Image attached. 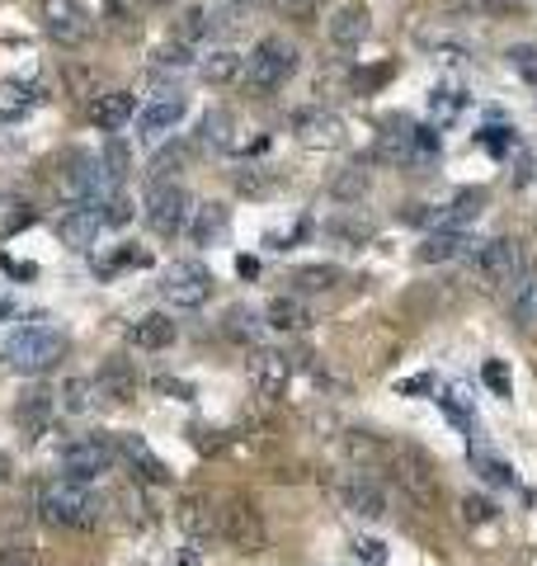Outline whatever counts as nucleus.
Segmentation results:
<instances>
[{
	"instance_id": "1",
	"label": "nucleus",
	"mask_w": 537,
	"mask_h": 566,
	"mask_svg": "<svg viewBox=\"0 0 537 566\" xmlns=\"http://www.w3.org/2000/svg\"><path fill=\"white\" fill-rule=\"evenodd\" d=\"M39 515L57 528H90L99 520V501L95 491L81 482H66V476H52L39 486Z\"/></svg>"
},
{
	"instance_id": "2",
	"label": "nucleus",
	"mask_w": 537,
	"mask_h": 566,
	"mask_svg": "<svg viewBox=\"0 0 537 566\" xmlns=\"http://www.w3.org/2000/svg\"><path fill=\"white\" fill-rule=\"evenodd\" d=\"M297 71V48L288 39H278V33H268V39L255 43V52L245 57V91L250 95H278L283 85L293 81Z\"/></svg>"
},
{
	"instance_id": "3",
	"label": "nucleus",
	"mask_w": 537,
	"mask_h": 566,
	"mask_svg": "<svg viewBox=\"0 0 537 566\" xmlns=\"http://www.w3.org/2000/svg\"><path fill=\"white\" fill-rule=\"evenodd\" d=\"M528 274V251H524V241H514V237H495L486 241L476 251V283L486 293H499V289H518Z\"/></svg>"
},
{
	"instance_id": "4",
	"label": "nucleus",
	"mask_w": 537,
	"mask_h": 566,
	"mask_svg": "<svg viewBox=\"0 0 537 566\" xmlns=\"http://www.w3.org/2000/svg\"><path fill=\"white\" fill-rule=\"evenodd\" d=\"M62 354H66V335L52 326H24V331H14L6 345V359L20 368V374H48Z\"/></svg>"
},
{
	"instance_id": "5",
	"label": "nucleus",
	"mask_w": 537,
	"mask_h": 566,
	"mask_svg": "<svg viewBox=\"0 0 537 566\" xmlns=\"http://www.w3.org/2000/svg\"><path fill=\"white\" fill-rule=\"evenodd\" d=\"M114 458H118V444L114 439H104V434H81V439H71V444L62 449V476L66 482H99L104 472L114 468Z\"/></svg>"
},
{
	"instance_id": "6",
	"label": "nucleus",
	"mask_w": 537,
	"mask_h": 566,
	"mask_svg": "<svg viewBox=\"0 0 537 566\" xmlns=\"http://www.w3.org/2000/svg\"><path fill=\"white\" fill-rule=\"evenodd\" d=\"M218 534L236 547V553H260V547L268 543V528H264V515L260 505L250 501V495H231V501L222 505L218 515Z\"/></svg>"
},
{
	"instance_id": "7",
	"label": "nucleus",
	"mask_w": 537,
	"mask_h": 566,
	"mask_svg": "<svg viewBox=\"0 0 537 566\" xmlns=\"http://www.w3.org/2000/svg\"><path fill=\"white\" fill-rule=\"evenodd\" d=\"M39 20L48 39L62 48H85L95 39V20H90V10L81 0H39Z\"/></svg>"
},
{
	"instance_id": "8",
	"label": "nucleus",
	"mask_w": 537,
	"mask_h": 566,
	"mask_svg": "<svg viewBox=\"0 0 537 566\" xmlns=\"http://www.w3.org/2000/svg\"><path fill=\"white\" fill-rule=\"evenodd\" d=\"M391 476H397V486L415 501L420 510H439V495H443V486H439V472H434V463L420 453V449H397V463H391Z\"/></svg>"
},
{
	"instance_id": "9",
	"label": "nucleus",
	"mask_w": 537,
	"mask_h": 566,
	"mask_svg": "<svg viewBox=\"0 0 537 566\" xmlns=\"http://www.w3.org/2000/svg\"><path fill=\"white\" fill-rule=\"evenodd\" d=\"M189 189L179 180H166V185H147V227L156 237H179L189 222Z\"/></svg>"
},
{
	"instance_id": "10",
	"label": "nucleus",
	"mask_w": 537,
	"mask_h": 566,
	"mask_svg": "<svg viewBox=\"0 0 537 566\" xmlns=\"http://www.w3.org/2000/svg\"><path fill=\"white\" fill-rule=\"evenodd\" d=\"M288 128L293 137L302 142V147H312V151H335V147H345V118H339L335 109H326V104H307V109H297L288 118Z\"/></svg>"
},
{
	"instance_id": "11",
	"label": "nucleus",
	"mask_w": 537,
	"mask_h": 566,
	"mask_svg": "<svg viewBox=\"0 0 537 566\" xmlns=\"http://www.w3.org/2000/svg\"><path fill=\"white\" fill-rule=\"evenodd\" d=\"M160 293H166V303L193 312V307H203L212 297V274L203 270L199 260H175L166 270V279H160Z\"/></svg>"
},
{
	"instance_id": "12",
	"label": "nucleus",
	"mask_w": 537,
	"mask_h": 566,
	"mask_svg": "<svg viewBox=\"0 0 537 566\" xmlns=\"http://www.w3.org/2000/svg\"><path fill=\"white\" fill-rule=\"evenodd\" d=\"M339 449H345L349 468L364 472V476L391 472V463H397V449H391L382 434H368V430H345V434H339Z\"/></svg>"
},
{
	"instance_id": "13",
	"label": "nucleus",
	"mask_w": 537,
	"mask_h": 566,
	"mask_svg": "<svg viewBox=\"0 0 537 566\" xmlns=\"http://www.w3.org/2000/svg\"><path fill=\"white\" fill-rule=\"evenodd\" d=\"M250 382H255V392H260L264 401L288 397V382H293V364H288V354H278V349H260L255 359H250Z\"/></svg>"
},
{
	"instance_id": "14",
	"label": "nucleus",
	"mask_w": 537,
	"mask_h": 566,
	"mask_svg": "<svg viewBox=\"0 0 537 566\" xmlns=\"http://www.w3.org/2000/svg\"><path fill=\"white\" fill-rule=\"evenodd\" d=\"M339 501H345L354 515H364V520H382L387 515V491L378 486V476H364V472H349L345 482H339Z\"/></svg>"
},
{
	"instance_id": "15",
	"label": "nucleus",
	"mask_w": 537,
	"mask_h": 566,
	"mask_svg": "<svg viewBox=\"0 0 537 566\" xmlns=\"http://www.w3.org/2000/svg\"><path fill=\"white\" fill-rule=\"evenodd\" d=\"M114 444H118V458H123V463L137 472V482H151V486H166V482H170V468L151 453V444H147L141 434H118Z\"/></svg>"
},
{
	"instance_id": "16",
	"label": "nucleus",
	"mask_w": 537,
	"mask_h": 566,
	"mask_svg": "<svg viewBox=\"0 0 537 566\" xmlns=\"http://www.w3.org/2000/svg\"><path fill=\"white\" fill-rule=\"evenodd\" d=\"M137 118V95L133 91H104L95 104H90V123H95L99 133H118V128H128V123Z\"/></svg>"
},
{
	"instance_id": "17",
	"label": "nucleus",
	"mask_w": 537,
	"mask_h": 566,
	"mask_svg": "<svg viewBox=\"0 0 537 566\" xmlns=\"http://www.w3.org/2000/svg\"><path fill=\"white\" fill-rule=\"evenodd\" d=\"M99 227H104V212L99 208L71 203L62 212V222H57V237H62V245H71V251H90V241L99 237Z\"/></svg>"
},
{
	"instance_id": "18",
	"label": "nucleus",
	"mask_w": 537,
	"mask_h": 566,
	"mask_svg": "<svg viewBox=\"0 0 537 566\" xmlns=\"http://www.w3.org/2000/svg\"><path fill=\"white\" fill-rule=\"evenodd\" d=\"M95 387H99V397H109V401H133V397H137V387H141L137 364H133V359H123V354H114V359H104V364H99Z\"/></svg>"
},
{
	"instance_id": "19",
	"label": "nucleus",
	"mask_w": 537,
	"mask_h": 566,
	"mask_svg": "<svg viewBox=\"0 0 537 566\" xmlns=\"http://www.w3.org/2000/svg\"><path fill=\"white\" fill-rule=\"evenodd\" d=\"M175 524L189 534V543H203V538H212V528H218V520H212V505L203 501V495H179L175 501Z\"/></svg>"
},
{
	"instance_id": "20",
	"label": "nucleus",
	"mask_w": 537,
	"mask_h": 566,
	"mask_svg": "<svg viewBox=\"0 0 537 566\" xmlns=\"http://www.w3.org/2000/svg\"><path fill=\"white\" fill-rule=\"evenodd\" d=\"M368 29H372L368 6H339V10L330 14V24H326L330 43H339V48H358V43L368 39Z\"/></svg>"
},
{
	"instance_id": "21",
	"label": "nucleus",
	"mask_w": 537,
	"mask_h": 566,
	"mask_svg": "<svg viewBox=\"0 0 537 566\" xmlns=\"http://www.w3.org/2000/svg\"><path fill=\"white\" fill-rule=\"evenodd\" d=\"M14 420H20V430L29 439H43L52 430V420H57V392H29L20 401V411H14Z\"/></svg>"
},
{
	"instance_id": "22",
	"label": "nucleus",
	"mask_w": 537,
	"mask_h": 566,
	"mask_svg": "<svg viewBox=\"0 0 537 566\" xmlns=\"http://www.w3.org/2000/svg\"><path fill=\"white\" fill-rule=\"evenodd\" d=\"M179 118H185V95L179 99H156V104H141L137 114V133L141 137H166L179 128Z\"/></svg>"
},
{
	"instance_id": "23",
	"label": "nucleus",
	"mask_w": 537,
	"mask_h": 566,
	"mask_svg": "<svg viewBox=\"0 0 537 566\" xmlns=\"http://www.w3.org/2000/svg\"><path fill=\"white\" fill-rule=\"evenodd\" d=\"M481 208H486V189H467V193H457L448 208H439V222H434V232H462L467 222L481 218Z\"/></svg>"
},
{
	"instance_id": "24",
	"label": "nucleus",
	"mask_w": 537,
	"mask_h": 566,
	"mask_svg": "<svg viewBox=\"0 0 537 566\" xmlns=\"http://www.w3.org/2000/svg\"><path fill=\"white\" fill-rule=\"evenodd\" d=\"M175 335H179V326L170 322V316H160V312L141 316L137 326H128V340H133L137 349H170Z\"/></svg>"
},
{
	"instance_id": "25",
	"label": "nucleus",
	"mask_w": 537,
	"mask_h": 566,
	"mask_svg": "<svg viewBox=\"0 0 537 566\" xmlns=\"http://www.w3.org/2000/svg\"><path fill=\"white\" fill-rule=\"evenodd\" d=\"M99 170H104V185H109V193H123V185H128V170H133V151H128V142H123L118 133L104 142Z\"/></svg>"
},
{
	"instance_id": "26",
	"label": "nucleus",
	"mask_w": 537,
	"mask_h": 566,
	"mask_svg": "<svg viewBox=\"0 0 537 566\" xmlns=\"http://www.w3.org/2000/svg\"><path fill=\"white\" fill-rule=\"evenodd\" d=\"M95 397H99L95 378H62V387H57V411L90 416V411H95Z\"/></svg>"
},
{
	"instance_id": "27",
	"label": "nucleus",
	"mask_w": 537,
	"mask_h": 566,
	"mask_svg": "<svg viewBox=\"0 0 537 566\" xmlns=\"http://www.w3.org/2000/svg\"><path fill=\"white\" fill-rule=\"evenodd\" d=\"M62 85H66V95H71V99H81V104H85V109L104 95V91H99V71H95V66H85V62H66V66H62Z\"/></svg>"
},
{
	"instance_id": "28",
	"label": "nucleus",
	"mask_w": 537,
	"mask_h": 566,
	"mask_svg": "<svg viewBox=\"0 0 537 566\" xmlns=\"http://www.w3.org/2000/svg\"><path fill=\"white\" fill-rule=\"evenodd\" d=\"M227 222H231V212H227V203H199L193 208V241L199 245H212V241H222L227 237Z\"/></svg>"
},
{
	"instance_id": "29",
	"label": "nucleus",
	"mask_w": 537,
	"mask_h": 566,
	"mask_svg": "<svg viewBox=\"0 0 537 566\" xmlns=\"http://www.w3.org/2000/svg\"><path fill=\"white\" fill-rule=\"evenodd\" d=\"M203 81L208 85H231V81H245V57H241V52L236 48H218V52H212V57H203Z\"/></svg>"
},
{
	"instance_id": "30",
	"label": "nucleus",
	"mask_w": 537,
	"mask_h": 566,
	"mask_svg": "<svg viewBox=\"0 0 537 566\" xmlns=\"http://www.w3.org/2000/svg\"><path fill=\"white\" fill-rule=\"evenodd\" d=\"M509 316H514V326L518 331H537V270L524 274V283L514 289V303H509Z\"/></svg>"
},
{
	"instance_id": "31",
	"label": "nucleus",
	"mask_w": 537,
	"mask_h": 566,
	"mask_svg": "<svg viewBox=\"0 0 537 566\" xmlns=\"http://www.w3.org/2000/svg\"><path fill=\"white\" fill-rule=\"evenodd\" d=\"M467 237H462V232H429L424 237V245H420V264H443V260H457L462 251H467Z\"/></svg>"
},
{
	"instance_id": "32",
	"label": "nucleus",
	"mask_w": 537,
	"mask_h": 566,
	"mask_svg": "<svg viewBox=\"0 0 537 566\" xmlns=\"http://www.w3.org/2000/svg\"><path fill=\"white\" fill-rule=\"evenodd\" d=\"M264 322L274 331H307L312 326V312L297 303V297H274V303L264 307Z\"/></svg>"
},
{
	"instance_id": "33",
	"label": "nucleus",
	"mask_w": 537,
	"mask_h": 566,
	"mask_svg": "<svg viewBox=\"0 0 537 566\" xmlns=\"http://www.w3.org/2000/svg\"><path fill=\"white\" fill-rule=\"evenodd\" d=\"M293 283L302 293H330L339 283V270H335V264H302V270L293 274Z\"/></svg>"
},
{
	"instance_id": "34",
	"label": "nucleus",
	"mask_w": 537,
	"mask_h": 566,
	"mask_svg": "<svg viewBox=\"0 0 537 566\" xmlns=\"http://www.w3.org/2000/svg\"><path fill=\"white\" fill-rule=\"evenodd\" d=\"M415 39L429 52H439V57H467V43H462L453 29H415Z\"/></svg>"
},
{
	"instance_id": "35",
	"label": "nucleus",
	"mask_w": 537,
	"mask_h": 566,
	"mask_svg": "<svg viewBox=\"0 0 537 566\" xmlns=\"http://www.w3.org/2000/svg\"><path fill=\"white\" fill-rule=\"evenodd\" d=\"M222 331L231 335V340L250 345V340H255V335L264 331V322H260V316L250 312V307H231V312H227V322H222Z\"/></svg>"
},
{
	"instance_id": "36",
	"label": "nucleus",
	"mask_w": 537,
	"mask_h": 566,
	"mask_svg": "<svg viewBox=\"0 0 537 566\" xmlns=\"http://www.w3.org/2000/svg\"><path fill=\"white\" fill-rule=\"evenodd\" d=\"M203 33H212L208 10H203V6H185V14H179V24H175V39H179V43H199Z\"/></svg>"
},
{
	"instance_id": "37",
	"label": "nucleus",
	"mask_w": 537,
	"mask_h": 566,
	"mask_svg": "<svg viewBox=\"0 0 537 566\" xmlns=\"http://www.w3.org/2000/svg\"><path fill=\"white\" fill-rule=\"evenodd\" d=\"M185 161H189V147H166V151H160L156 161H151L147 180H151V185H166V180H175V175L185 170Z\"/></svg>"
},
{
	"instance_id": "38",
	"label": "nucleus",
	"mask_w": 537,
	"mask_h": 566,
	"mask_svg": "<svg viewBox=\"0 0 537 566\" xmlns=\"http://www.w3.org/2000/svg\"><path fill=\"white\" fill-rule=\"evenodd\" d=\"M189 66H193V48L189 43L170 39V43L156 48V71H160V76H166V71H189Z\"/></svg>"
},
{
	"instance_id": "39",
	"label": "nucleus",
	"mask_w": 537,
	"mask_h": 566,
	"mask_svg": "<svg viewBox=\"0 0 537 566\" xmlns=\"http://www.w3.org/2000/svg\"><path fill=\"white\" fill-rule=\"evenodd\" d=\"M199 137L208 142V147H222L227 151V142H231V114L227 109H208L203 123H199Z\"/></svg>"
},
{
	"instance_id": "40",
	"label": "nucleus",
	"mask_w": 537,
	"mask_h": 566,
	"mask_svg": "<svg viewBox=\"0 0 537 566\" xmlns=\"http://www.w3.org/2000/svg\"><path fill=\"white\" fill-rule=\"evenodd\" d=\"M330 193L335 199H364L368 193V166H345V175H335Z\"/></svg>"
},
{
	"instance_id": "41",
	"label": "nucleus",
	"mask_w": 537,
	"mask_h": 566,
	"mask_svg": "<svg viewBox=\"0 0 537 566\" xmlns=\"http://www.w3.org/2000/svg\"><path fill=\"white\" fill-rule=\"evenodd\" d=\"M491 520H499V505L495 501H486V495H476V491L462 495V524L476 528V524H491Z\"/></svg>"
},
{
	"instance_id": "42",
	"label": "nucleus",
	"mask_w": 537,
	"mask_h": 566,
	"mask_svg": "<svg viewBox=\"0 0 537 566\" xmlns=\"http://www.w3.org/2000/svg\"><path fill=\"white\" fill-rule=\"evenodd\" d=\"M505 57H509V66H514L528 85H537V48H533V43H514Z\"/></svg>"
},
{
	"instance_id": "43",
	"label": "nucleus",
	"mask_w": 537,
	"mask_h": 566,
	"mask_svg": "<svg viewBox=\"0 0 537 566\" xmlns=\"http://www.w3.org/2000/svg\"><path fill=\"white\" fill-rule=\"evenodd\" d=\"M462 10H472V14H486V20H495V14H514V10H524V0H457Z\"/></svg>"
},
{
	"instance_id": "44",
	"label": "nucleus",
	"mask_w": 537,
	"mask_h": 566,
	"mask_svg": "<svg viewBox=\"0 0 537 566\" xmlns=\"http://www.w3.org/2000/svg\"><path fill=\"white\" fill-rule=\"evenodd\" d=\"M33 104V91H24V85H0V114H20V109H29Z\"/></svg>"
},
{
	"instance_id": "45",
	"label": "nucleus",
	"mask_w": 537,
	"mask_h": 566,
	"mask_svg": "<svg viewBox=\"0 0 537 566\" xmlns=\"http://www.w3.org/2000/svg\"><path fill=\"white\" fill-rule=\"evenodd\" d=\"M128 218H133L128 193H109V199H104V227H123Z\"/></svg>"
},
{
	"instance_id": "46",
	"label": "nucleus",
	"mask_w": 537,
	"mask_h": 566,
	"mask_svg": "<svg viewBox=\"0 0 537 566\" xmlns=\"http://www.w3.org/2000/svg\"><path fill=\"white\" fill-rule=\"evenodd\" d=\"M236 189L250 193V199H264V193L274 189V180H268L264 170H241V175H236Z\"/></svg>"
},
{
	"instance_id": "47",
	"label": "nucleus",
	"mask_w": 537,
	"mask_h": 566,
	"mask_svg": "<svg viewBox=\"0 0 537 566\" xmlns=\"http://www.w3.org/2000/svg\"><path fill=\"white\" fill-rule=\"evenodd\" d=\"M476 468H481V476L486 482H495V486H514V472L499 463V458H486V453H476Z\"/></svg>"
},
{
	"instance_id": "48",
	"label": "nucleus",
	"mask_w": 537,
	"mask_h": 566,
	"mask_svg": "<svg viewBox=\"0 0 537 566\" xmlns=\"http://www.w3.org/2000/svg\"><path fill=\"white\" fill-rule=\"evenodd\" d=\"M278 14H288V20H312L316 14V0H274Z\"/></svg>"
},
{
	"instance_id": "49",
	"label": "nucleus",
	"mask_w": 537,
	"mask_h": 566,
	"mask_svg": "<svg viewBox=\"0 0 537 566\" xmlns=\"http://www.w3.org/2000/svg\"><path fill=\"white\" fill-rule=\"evenodd\" d=\"M354 553L364 557V562H372V566H382V562H387V553H382V543H378V538H358V543H354Z\"/></svg>"
},
{
	"instance_id": "50",
	"label": "nucleus",
	"mask_w": 537,
	"mask_h": 566,
	"mask_svg": "<svg viewBox=\"0 0 537 566\" xmlns=\"http://www.w3.org/2000/svg\"><path fill=\"white\" fill-rule=\"evenodd\" d=\"M462 109V99H457V91H434V114H443V118H453Z\"/></svg>"
},
{
	"instance_id": "51",
	"label": "nucleus",
	"mask_w": 537,
	"mask_h": 566,
	"mask_svg": "<svg viewBox=\"0 0 537 566\" xmlns=\"http://www.w3.org/2000/svg\"><path fill=\"white\" fill-rule=\"evenodd\" d=\"M481 374H486V382L495 387V392H499V397H505V392H509V374H505V364H486V368H481Z\"/></svg>"
},
{
	"instance_id": "52",
	"label": "nucleus",
	"mask_w": 537,
	"mask_h": 566,
	"mask_svg": "<svg viewBox=\"0 0 537 566\" xmlns=\"http://www.w3.org/2000/svg\"><path fill=\"white\" fill-rule=\"evenodd\" d=\"M156 387H160V392H170V397H179V401L193 397V387L189 382H175V378H156Z\"/></svg>"
},
{
	"instance_id": "53",
	"label": "nucleus",
	"mask_w": 537,
	"mask_h": 566,
	"mask_svg": "<svg viewBox=\"0 0 537 566\" xmlns=\"http://www.w3.org/2000/svg\"><path fill=\"white\" fill-rule=\"evenodd\" d=\"M6 270H10L14 279H33V274H39V270H33V264H20V260H6Z\"/></svg>"
},
{
	"instance_id": "54",
	"label": "nucleus",
	"mask_w": 537,
	"mask_h": 566,
	"mask_svg": "<svg viewBox=\"0 0 537 566\" xmlns=\"http://www.w3.org/2000/svg\"><path fill=\"white\" fill-rule=\"evenodd\" d=\"M203 562V553H199V543H189L185 553H179V566H199Z\"/></svg>"
},
{
	"instance_id": "55",
	"label": "nucleus",
	"mask_w": 537,
	"mask_h": 566,
	"mask_svg": "<svg viewBox=\"0 0 537 566\" xmlns=\"http://www.w3.org/2000/svg\"><path fill=\"white\" fill-rule=\"evenodd\" d=\"M236 270H241L245 279H255V274H260V260H250V255H241V260H236Z\"/></svg>"
},
{
	"instance_id": "56",
	"label": "nucleus",
	"mask_w": 537,
	"mask_h": 566,
	"mask_svg": "<svg viewBox=\"0 0 537 566\" xmlns=\"http://www.w3.org/2000/svg\"><path fill=\"white\" fill-rule=\"evenodd\" d=\"M10 476H14V463H10V453H0V486H10Z\"/></svg>"
},
{
	"instance_id": "57",
	"label": "nucleus",
	"mask_w": 537,
	"mask_h": 566,
	"mask_svg": "<svg viewBox=\"0 0 537 566\" xmlns=\"http://www.w3.org/2000/svg\"><path fill=\"white\" fill-rule=\"evenodd\" d=\"M0 566H33L24 553H0Z\"/></svg>"
},
{
	"instance_id": "58",
	"label": "nucleus",
	"mask_w": 537,
	"mask_h": 566,
	"mask_svg": "<svg viewBox=\"0 0 537 566\" xmlns=\"http://www.w3.org/2000/svg\"><path fill=\"white\" fill-rule=\"evenodd\" d=\"M133 6H137V0H109V10L118 14V20H123V14H133Z\"/></svg>"
},
{
	"instance_id": "59",
	"label": "nucleus",
	"mask_w": 537,
	"mask_h": 566,
	"mask_svg": "<svg viewBox=\"0 0 537 566\" xmlns=\"http://www.w3.org/2000/svg\"><path fill=\"white\" fill-rule=\"evenodd\" d=\"M10 312H14V307H10V303H0V316H10Z\"/></svg>"
},
{
	"instance_id": "60",
	"label": "nucleus",
	"mask_w": 537,
	"mask_h": 566,
	"mask_svg": "<svg viewBox=\"0 0 537 566\" xmlns=\"http://www.w3.org/2000/svg\"><path fill=\"white\" fill-rule=\"evenodd\" d=\"M147 6H170V0H147Z\"/></svg>"
}]
</instances>
